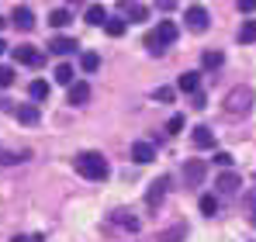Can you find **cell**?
<instances>
[{
    "instance_id": "9a60e30c",
    "label": "cell",
    "mask_w": 256,
    "mask_h": 242,
    "mask_svg": "<svg viewBox=\"0 0 256 242\" xmlns=\"http://www.w3.org/2000/svg\"><path fill=\"white\" fill-rule=\"evenodd\" d=\"M111 222H114V225H122L125 232H138V218H135L132 211H114V214H111Z\"/></svg>"
},
{
    "instance_id": "e575fe53",
    "label": "cell",
    "mask_w": 256,
    "mask_h": 242,
    "mask_svg": "<svg viewBox=\"0 0 256 242\" xmlns=\"http://www.w3.org/2000/svg\"><path fill=\"white\" fill-rule=\"evenodd\" d=\"M4 52H7V42H4V38H0V56H4Z\"/></svg>"
},
{
    "instance_id": "d4e9b609",
    "label": "cell",
    "mask_w": 256,
    "mask_h": 242,
    "mask_svg": "<svg viewBox=\"0 0 256 242\" xmlns=\"http://www.w3.org/2000/svg\"><path fill=\"white\" fill-rule=\"evenodd\" d=\"M239 42H242V45H250V42H256V21H246V24L239 28Z\"/></svg>"
},
{
    "instance_id": "1f68e13d",
    "label": "cell",
    "mask_w": 256,
    "mask_h": 242,
    "mask_svg": "<svg viewBox=\"0 0 256 242\" xmlns=\"http://www.w3.org/2000/svg\"><path fill=\"white\" fill-rule=\"evenodd\" d=\"M236 4H239L242 14H253V10H256V0H236Z\"/></svg>"
},
{
    "instance_id": "52a82bcc",
    "label": "cell",
    "mask_w": 256,
    "mask_h": 242,
    "mask_svg": "<svg viewBox=\"0 0 256 242\" xmlns=\"http://www.w3.org/2000/svg\"><path fill=\"white\" fill-rule=\"evenodd\" d=\"M10 21H14V28H18V32H32V28H35V10H32L28 4H21V7H14Z\"/></svg>"
},
{
    "instance_id": "f1b7e54d",
    "label": "cell",
    "mask_w": 256,
    "mask_h": 242,
    "mask_svg": "<svg viewBox=\"0 0 256 242\" xmlns=\"http://www.w3.org/2000/svg\"><path fill=\"white\" fill-rule=\"evenodd\" d=\"M10 83H14V70H10V66H0V90L10 86Z\"/></svg>"
},
{
    "instance_id": "9c48e42d",
    "label": "cell",
    "mask_w": 256,
    "mask_h": 242,
    "mask_svg": "<svg viewBox=\"0 0 256 242\" xmlns=\"http://www.w3.org/2000/svg\"><path fill=\"white\" fill-rule=\"evenodd\" d=\"M242 187V180H239V173H232V170H225V173H218V194H225V198H232L236 190Z\"/></svg>"
},
{
    "instance_id": "8fae6325",
    "label": "cell",
    "mask_w": 256,
    "mask_h": 242,
    "mask_svg": "<svg viewBox=\"0 0 256 242\" xmlns=\"http://www.w3.org/2000/svg\"><path fill=\"white\" fill-rule=\"evenodd\" d=\"M86 100H90V83L76 80L73 86H70V104H73V108H84Z\"/></svg>"
},
{
    "instance_id": "2e32d148",
    "label": "cell",
    "mask_w": 256,
    "mask_h": 242,
    "mask_svg": "<svg viewBox=\"0 0 256 242\" xmlns=\"http://www.w3.org/2000/svg\"><path fill=\"white\" fill-rule=\"evenodd\" d=\"M52 80L59 83V86H73V83H76V73H73V66H66V62H62V66H56Z\"/></svg>"
},
{
    "instance_id": "ffe728a7",
    "label": "cell",
    "mask_w": 256,
    "mask_h": 242,
    "mask_svg": "<svg viewBox=\"0 0 256 242\" xmlns=\"http://www.w3.org/2000/svg\"><path fill=\"white\" fill-rule=\"evenodd\" d=\"M48 24H52V28H66V24H73V18H70L66 7H56V10L48 14Z\"/></svg>"
},
{
    "instance_id": "d6986e66",
    "label": "cell",
    "mask_w": 256,
    "mask_h": 242,
    "mask_svg": "<svg viewBox=\"0 0 256 242\" xmlns=\"http://www.w3.org/2000/svg\"><path fill=\"white\" fill-rule=\"evenodd\" d=\"M184 236H187V225L176 222L173 228H163V232H160V242H184Z\"/></svg>"
},
{
    "instance_id": "d590c367",
    "label": "cell",
    "mask_w": 256,
    "mask_h": 242,
    "mask_svg": "<svg viewBox=\"0 0 256 242\" xmlns=\"http://www.w3.org/2000/svg\"><path fill=\"white\" fill-rule=\"evenodd\" d=\"M4 24H7V18H0V32H4Z\"/></svg>"
},
{
    "instance_id": "5b68a950",
    "label": "cell",
    "mask_w": 256,
    "mask_h": 242,
    "mask_svg": "<svg viewBox=\"0 0 256 242\" xmlns=\"http://www.w3.org/2000/svg\"><path fill=\"white\" fill-rule=\"evenodd\" d=\"M166 187H170V180H166V176H160V180H152V184H149V190H146V208H149V211H156V208L163 204Z\"/></svg>"
},
{
    "instance_id": "7a4b0ae2",
    "label": "cell",
    "mask_w": 256,
    "mask_h": 242,
    "mask_svg": "<svg viewBox=\"0 0 256 242\" xmlns=\"http://www.w3.org/2000/svg\"><path fill=\"white\" fill-rule=\"evenodd\" d=\"M173 42H176V24H173V21H160V24L146 35V48H149L152 56H160L163 45H173Z\"/></svg>"
},
{
    "instance_id": "277c9868",
    "label": "cell",
    "mask_w": 256,
    "mask_h": 242,
    "mask_svg": "<svg viewBox=\"0 0 256 242\" xmlns=\"http://www.w3.org/2000/svg\"><path fill=\"white\" fill-rule=\"evenodd\" d=\"M14 62L38 70V66L45 62V56H42V52H35V45H14Z\"/></svg>"
},
{
    "instance_id": "44dd1931",
    "label": "cell",
    "mask_w": 256,
    "mask_h": 242,
    "mask_svg": "<svg viewBox=\"0 0 256 242\" xmlns=\"http://www.w3.org/2000/svg\"><path fill=\"white\" fill-rule=\"evenodd\" d=\"M84 21H86V24H104V21H108V14H104V7H100V4H90V7H86V14H84Z\"/></svg>"
},
{
    "instance_id": "836d02e7",
    "label": "cell",
    "mask_w": 256,
    "mask_h": 242,
    "mask_svg": "<svg viewBox=\"0 0 256 242\" xmlns=\"http://www.w3.org/2000/svg\"><path fill=\"white\" fill-rule=\"evenodd\" d=\"M10 242H32V239H28V236H14Z\"/></svg>"
},
{
    "instance_id": "4dcf8cb0",
    "label": "cell",
    "mask_w": 256,
    "mask_h": 242,
    "mask_svg": "<svg viewBox=\"0 0 256 242\" xmlns=\"http://www.w3.org/2000/svg\"><path fill=\"white\" fill-rule=\"evenodd\" d=\"M232 152H214V166H232Z\"/></svg>"
},
{
    "instance_id": "e0dca14e",
    "label": "cell",
    "mask_w": 256,
    "mask_h": 242,
    "mask_svg": "<svg viewBox=\"0 0 256 242\" xmlns=\"http://www.w3.org/2000/svg\"><path fill=\"white\" fill-rule=\"evenodd\" d=\"M176 86H180L184 94H190V97H194V94H198V86H201V73H184V76L176 80Z\"/></svg>"
},
{
    "instance_id": "4316f807",
    "label": "cell",
    "mask_w": 256,
    "mask_h": 242,
    "mask_svg": "<svg viewBox=\"0 0 256 242\" xmlns=\"http://www.w3.org/2000/svg\"><path fill=\"white\" fill-rule=\"evenodd\" d=\"M201 211H204V214H214V211H218V198H214V194H204V198H201Z\"/></svg>"
},
{
    "instance_id": "83f0119b",
    "label": "cell",
    "mask_w": 256,
    "mask_h": 242,
    "mask_svg": "<svg viewBox=\"0 0 256 242\" xmlns=\"http://www.w3.org/2000/svg\"><path fill=\"white\" fill-rule=\"evenodd\" d=\"M166 132H170V135H176V132H184V114H173V118L166 121Z\"/></svg>"
},
{
    "instance_id": "ba28073f",
    "label": "cell",
    "mask_w": 256,
    "mask_h": 242,
    "mask_svg": "<svg viewBox=\"0 0 256 242\" xmlns=\"http://www.w3.org/2000/svg\"><path fill=\"white\" fill-rule=\"evenodd\" d=\"M184 180H187L190 187H201V180H204V160H187L184 162Z\"/></svg>"
},
{
    "instance_id": "603a6c76",
    "label": "cell",
    "mask_w": 256,
    "mask_h": 242,
    "mask_svg": "<svg viewBox=\"0 0 256 242\" xmlns=\"http://www.w3.org/2000/svg\"><path fill=\"white\" fill-rule=\"evenodd\" d=\"M80 66H84V73H94V70L100 66V56H97V52H84V56H80Z\"/></svg>"
},
{
    "instance_id": "8992f818",
    "label": "cell",
    "mask_w": 256,
    "mask_h": 242,
    "mask_svg": "<svg viewBox=\"0 0 256 242\" xmlns=\"http://www.w3.org/2000/svg\"><path fill=\"white\" fill-rule=\"evenodd\" d=\"M184 21H187V28L190 32H208V24H212V18H208V10L204 7H187V14H184Z\"/></svg>"
},
{
    "instance_id": "30bf717a",
    "label": "cell",
    "mask_w": 256,
    "mask_h": 242,
    "mask_svg": "<svg viewBox=\"0 0 256 242\" xmlns=\"http://www.w3.org/2000/svg\"><path fill=\"white\" fill-rule=\"evenodd\" d=\"M80 45H76V38H70V35H56V38L48 42V52H56V56H73Z\"/></svg>"
},
{
    "instance_id": "cb8c5ba5",
    "label": "cell",
    "mask_w": 256,
    "mask_h": 242,
    "mask_svg": "<svg viewBox=\"0 0 256 242\" xmlns=\"http://www.w3.org/2000/svg\"><path fill=\"white\" fill-rule=\"evenodd\" d=\"M28 94H32L35 100H45V97H48V83H45V80H32Z\"/></svg>"
},
{
    "instance_id": "8d00e7d4",
    "label": "cell",
    "mask_w": 256,
    "mask_h": 242,
    "mask_svg": "<svg viewBox=\"0 0 256 242\" xmlns=\"http://www.w3.org/2000/svg\"><path fill=\"white\" fill-rule=\"evenodd\" d=\"M70 4H84V0H70Z\"/></svg>"
},
{
    "instance_id": "6da1fadb",
    "label": "cell",
    "mask_w": 256,
    "mask_h": 242,
    "mask_svg": "<svg viewBox=\"0 0 256 242\" xmlns=\"http://www.w3.org/2000/svg\"><path fill=\"white\" fill-rule=\"evenodd\" d=\"M76 173L84 176V180H108V173H111V166H108V160L100 156V152H80L76 156Z\"/></svg>"
},
{
    "instance_id": "3957f363",
    "label": "cell",
    "mask_w": 256,
    "mask_h": 242,
    "mask_svg": "<svg viewBox=\"0 0 256 242\" xmlns=\"http://www.w3.org/2000/svg\"><path fill=\"white\" fill-rule=\"evenodd\" d=\"M250 108H253V90H250V86H236V90L225 97V111H228L232 118L250 114Z\"/></svg>"
},
{
    "instance_id": "7c38bea8",
    "label": "cell",
    "mask_w": 256,
    "mask_h": 242,
    "mask_svg": "<svg viewBox=\"0 0 256 242\" xmlns=\"http://www.w3.org/2000/svg\"><path fill=\"white\" fill-rule=\"evenodd\" d=\"M190 142H194L198 149H214V132L208 128V124H198L194 135H190Z\"/></svg>"
},
{
    "instance_id": "ac0fdd59",
    "label": "cell",
    "mask_w": 256,
    "mask_h": 242,
    "mask_svg": "<svg viewBox=\"0 0 256 242\" xmlns=\"http://www.w3.org/2000/svg\"><path fill=\"white\" fill-rule=\"evenodd\" d=\"M104 32H108L111 38H122V35L128 32V21L125 18H108V21H104Z\"/></svg>"
},
{
    "instance_id": "4fadbf2b",
    "label": "cell",
    "mask_w": 256,
    "mask_h": 242,
    "mask_svg": "<svg viewBox=\"0 0 256 242\" xmlns=\"http://www.w3.org/2000/svg\"><path fill=\"white\" fill-rule=\"evenodd\" d=\"M132 160L142 162V166L152 162L156 160V146H152V142H135V146H132Z\"/></svg>"
},
{
    "instance_id": "484cf974",
    "label": "cell",
    "mask_w": 256,
    "mask_h": 242,
    "mask_svg": "<svg viewBox=\"0 0 256 242\" xmlns=\"http://www.w3.org/2000/svg\"><path fill=\"white\" fill-rule=\"evenodd\" d=\"M152 97H156V100H163V104H170L173 97H176V90H173V86H156V90H152Z\"/></svg>"
},
{
    "instance_id": "d6a6232c",
    "label": "cell",
    "mask_w": 256,
    "mask_h": 242,
    "mask_svg": "<svg viewBox=\"0 0 256 242\" xmlns=\"http://www.w3.org/2000/svg\"><path fill=\"white\" fill-rule=\"evenodd\" d=\"M156 7H160V10H163V14H170L173 7H176V0H156Z\"/></svg>"
},
{
    "instance_id": "5bb4252c",
    "label": "cell",
    "mask_w": 256,
    "mask_h": 242,
    "mask_svg": "<svg viewBox=\"0 0 256 242\" xmlns=\"http://www.w3.org/2000/svg\"><path fill=\"white\" fill-rule=\"evenodd\" d=\"M38 118H42V111L35 104H18V121L21 124H38Z\"/></svg>"
},
{
    "instance_id": "7402d4cb",
    "label": "cell",
    "mask_w": 256,
    "mask_h": 242,
    "mask_svg": "<svg viewBox=\"0 0 256 242\" xmlns=\"http://www.w3.org/2000/svg\"><path fill=\"white\" fill-rule=\"evenodd\" d=\"M222 62H225V56H222L218 48H208V52L201 56V66H204V70H218Z\"/></svg>"
},
{
    "instance_id": "f546056e",
    "label": "cell",
    "mask_w": 256,
    "mask_h": 242,
    "mask_svg": "<svg viewBox=\"0 0 256 242\" xmlns=\"http://www.w3.org/2000/svg\"><path fill=\"white\" fill-rule=\"evenodd\" d=\"M146 18H149V7L135 4V7H132V21H146Z\"/></svg>"
}]
</instances>
